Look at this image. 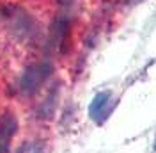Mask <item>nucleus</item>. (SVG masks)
Here are the masks:
<instances>
[{
  "mask_svg": "<svg viewBox=\"0 0 156 153\" xmlns=\"http://www.w3.org/2000/svg\"><path fill=\"white\" fill-rule=\"evenodd\" d=\"M43 151H44V144L39 143V141H34V143L23 144L16 153H43Z\"/></svg>",
  "mask_w": 156,
  "mask_h": 153,
  "instance_id": "nucleus-4",
  "label": "nucleus"
},
{
  "mask_svg": "<svg viewBox=\"0 0 156 153\" xmlns=\"http://www.w3.org/2000/svg\"><path fill=\"white\" fill-rule=\"evenodd\" d=\"M51 73V66L50 62H37L29 66L20 80V89L23 95H34L39 89V86L48 78V75Z\"/></svg>",
  "mask_w": 156,
  "mask_h": 153,
  "instance_id": "nucleus-1",
  "label": "nucleus"
},
{
  "mask_svg": "<svg viewBox=\"0 0 156 153\" xmlns=\"http://www.w3.org/2000/svg\"><path fill=\"white\" fill-rule=\"evenodd\" d=\"M16 119L12 114H5L0 118V153H7L12 141V135L16 132Z\"/></svg>",
  "mask_w": 156,
  "mask_h": 153,
  "instance_id": "nucleus-3",
  "label": "nucleus"
},
{
  "mask_svg": "<svg viewBox=\"0 0 156 153\" xmlns=\"http://www.w3.org/2000/svg\"><path fill=\"white\" fill-rule=\"evenodd\" d=\"M131 2H142V0H131Z\"/></svg>",
  "mask_w": 156,
  "mask_h": 153,
  "instance_id": "nucleus-6",
  "label": "nucleus"
},
{
  "mask_svg": "<svg viewBox=\"0 0 156 153\" xmlns=\"http://www.w3.org/2000/svg\"><path fill=\"white\" fill-rule=\"evenodd\" d=\"M153 150H154V153H156V137H154V144H153Z\"/></svg>",
  "mask_w": 156,
  "mask_h": 153,
  "instance_id": "nucleus-5",
  "label": "nucleus"
},
{
  "mask_svg": "<svg viewBox=\"0 0 156 153\" xmlns=\"http://www.w3.org/2000/svg\"><path fill=\"white\" fill-rule=\"evenodd\" d=\"M114 103H115V102L112 100V96H110L108 91L98 93V95L94 96L90 107H89V114H90V118H92L96 123H103V121L108 118V114H110Z\"/></svg>",
  "mask_w": 156,
  "mask_h": 153,
  "instance_id": "nucleus-2",
  "label": "nucleus"
}]
</instances>
